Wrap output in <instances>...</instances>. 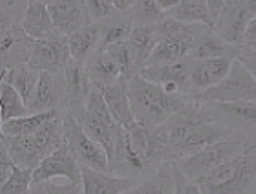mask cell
<instances>
[{
    "label": "cell",
    "mask_w": 256,
    "mask_h": 194,
    "mask_svg": "<svg viewBox=\"0 0 256 194\" xmlns=\"http://www.w3.org/2000/svg\"><path fill=\"white\" fill-rule=\"evenodd\" d=\"M134 118L139 124L160 126L188 102V96L168 94L161 84L150 82L141 76L128 81Z\"/></svg>",
    "instance_id": "obj_1"
},
{
    "label": "cell",
    "mask_w": 256,
    "mask_h": 194,
    "mask_svg": "<svg viewBox=\"0 0 256 194\" xmlns=\"http://www.w3.org/2000/svg\"><path fill=\"white\" fill-rule=\"evenodd\" d=\"M194 182L203 194H252L256 190V143L249 141L242 154Z\"/></svg>",
    "instance_id": "obj_2"
},
{
    "label": "cell",
    "mask_w": 256,
    "mask_h": 194,
    "mask_svg": "<svg viewBox=\"0 0 256 194\" xmlns=\"http://www.w3.org/2000/svg\"><path fill=\"white\" fill-rule=\"evenodd\" d=\"M64 116L66 114L48 121L33 136H2V145H6L16 167L35 170L50 154L66 143Z\"/></svg>",
    "instance_id": "obj_3"
},
{
    "label": "cell",
    "mask_w": 256,
    "mask_h": 194,
    "mask_svg": "<svg viewBox=\"0 0 256 194\" xmlns=\"http://www.w3.org/2000/svg\"><path fill=\"white\" fill-rule=\"evenodd\" d=\"M75 119L82 124L86 134L104 148V152L108 154V160H110L116 152V145H118L119 134H121L123 126L114 119L99 88L92 90L84 110Z\"/></svg>",
    "instance_id": "obj_4"
},
{
    "label": "cell",
    "mask_w": 256,
    "mask_h": 194,
    "mask_svg": "<svg viewBox=\"0 0 256 194\" xmlns=\"http://www.w3.org/2000/svg\"><path fill=\"white\" fill-rule=\"evenodd\" d=\"M249 141L251 140H249L244 132H238V130H236L234 134L230 136V138H227V140L220 141V143H214V145L203 148V150H200L198 154H194V156L183 158V160L176 162L174 165H176L187 178L198 180V178H202V176H205V174H208L210 170H214V168L222 167L224 163L230 162V160L236 158L238 154H242Z\"/></svg>",
    "instance_id": "obj_5"
},
{
    "label": "cell",
    "mask_w": 256,
    "mask_h": 194,
    "mask_svg": "<svg viewBox=\"0 0 256 194\" xmlns=\"http://www.w3.org/2000/svg\"><path fill=\"white\" fill-rule=\"evenodd\" d=\"M188 99L205 102H238V101H256V79L252 74L242 64L240 60H234L229 76L216 86L208 88L205 92L192 94Z\"/></svg>",
    "instance_id": "obj_6"
},
{
    "label": "cell",
    "mask_w": 256,
    "mask_h": 194,
    "mask_svg": "<svg viewBox=\"0 0 256 194\" xmlns=\"http://www.w3.org/2000/svg\"><path fill=\"white\" fill-rule=\"evenodd\" d=\"M64 134H66V143H68L70 150L79 162L80 167H90L94 170L108 172L110 160H108L104 148L97 141L92 140L84 132L82 124L68 112L64 116Z\"/></svg>",
    "instance_id": "obj_7"
},
{
    "label": "cell",
    "mask_w": 256,
    "mask_h": 194,
    "mask_svg": "<svg viewBox=\"0 0 256 194\" xmlns=\"http://www.w3.org/2000/svg\"><path fill=\"white\" fill-rule=\"evenodd\" d=\"M216 121L210 112V108L205 104V102L194 101V99H188V102L180 110L178 114H174L168 121L161 124V130L165 134L168 145H178L182 143L183 140H187L192 132H196L200 126L207 123H212Z\"/></svg>",
    "instance_id": "obj_8"
},
{
    "label": "cell",
    "mask_w": 256,
    "mask_h": 194,
    "mask_svg": "<svg viewBox=\"0 0 256 194\" xmlns=\"http://www.w3.org/2000/svg\"><path fill=\"white\" fill-rule=\"evenodd\" d=\"M72 60L68 37L59 33L52 38H40L30 42V64L38 72L64 74L68 62Z\"/></svg>",
    "instance_id": "obj_9"
},
{
    "label": "cell",
    "mask_w": 256,
    "mask_h": 194,
    "mask_svg": "<svg viewBox=\"0 0 256 194\" xmlns=\"http://www.w3.org/2000/svg\"><path fill=\"white\" fill-rule=\"evenodd\" d=\"M236 130L229 124L222 123V121H212V123H207L200 126L196 132H192L187 140H183L182 143L178 145H172L168 148V154H166V162L168 163H176L183 158L194 156L200 150L207 148V146L214 145V143H220V141L227 140L234 134Z\"/></svg>",
    "instance_id": "obj_10"
},
{
    "label": "cell",
    "mask_w": 256,
    "mask_h": 194,
    "mask_svg": "<svg viewBox=\"0 0 256 194\" xmlns=\"http://www.w3.org/2000/svg\"><path fill=\"white\" fill-rule=\"evenodd\" d=\"M132 146L136 148L139 156L148 163L152 170L158 168L166 162V154H168V141H166L163 130L160 126H146V124L136 123L132 128L128 130Z\"/></svg>",
    "instance_id": "obj_11"
},
{
    "label": "cell",
    "mask_w": 256,
    "mask_h": 194,
    "mask_svg": "<svg viewBox=\"0 0 256 194\" xmlns=\"http://www.w3.org/2000/svg\"><path fill=\"white\" fill-rule=\"evenodd\" d=\"M108 172L114 176H121V178H134V180H144L150 174L156 172L150 168V165L139 156L136 148L132 146L130 134L126 128H121L116 152L110 158V165H108Z\"/></svg>",
    "instance_id": "obj_12"
},
{
    "label": "cell",
    "mask_w": 256,
    "mask_h": 194,
    "mask_svg": "<svg viewBox=\"0 0 256 194\" xmlns=\"http://www.w3.org/2000/svg\"><path fill=\"white\" fill-rule=\"evenodd\" d=\"M30 112H50V110H60L66 112V79L64 74L54 72H40L37 90L30 101Z\"/></svg>",
    "instance_id": "obj_13"
},
{
    "label": "cell",
    "mask_w": 256,
    "mask_h": 194,
    "mask_svg": "<svg viewBox=\"0 0 256 194\" xmlns=\"http://www.w3.org/2000/svg\"><path fill=\"white\" fill-rule=\"evenodd\" d=\"M64 178L68 182L82 185V167L70 150L68 143H64L59 150L50 154L35 170H33V182H46V180Z\"/></svg>",
    "instance_id": "obj_14"
},
{
    "label": "cell",
    "mask_w": 256,
    "mask_h": 194,
    "mask_svg": "<svg viewBox=\"0 0 256 194\" xmlns=\"http://www.w3.org/2000/svg\"><path fill=\"white\" fill-rule=\"evenodd\" d=\"M251 18L252 15L249 11L247 0H225V6L216 26H214V32L229 44L242 48L247 24Z\"/></svg>",
    "instance_id": "obj_15"
},
{
    "label": "cell",
    "mask_w": 256,
    "mask_h": 194,
    "mask_svg": "<svg viewBox=\"0 0 256 194\" xmlns=\"http://www.w3.org/2000/svg\"><path fill=\"white\" fill-rule=\"evenodd\" d=\"M64 79H66V112L72 114L74 118L80 116L84 110L88 97H90L94 84L86 74L84 64L72 59L64 70Z\"/></svg>",
    "instance_id": "obj_16"
},
{
    "label": "cell",
    "mask_w": 256,
    "mask_h": 194,
    "mask_svg": "<svg viewBox=\"0 0 256 194\" xmlns=\"http://www.w3.org/2000/svg\"><path fill=\"white\" fill-rule=\"evenodd\" d=\"M30 42L32 38L22 26L0 28V64L2 72L30 62Z\"/></svg>",
    "instance_id": "obj_17"
},
{
    "label": "cell",
    "mask_w": 256,
    "mask_h": 194,
    "mask_svg": "<svg viewBox=\"0 0 256 194\" xmlns=\"http://www.w3.org/2000/svg\"><path fill=\"white\" fill-rule=\"evenodd\" d=\"M234 64L232 59H190V88L192 94L205 92L216 86L229 76ZM190 94V96H192Z\"/></svg>",
    "instance_id": "obj_18"
},
{
    "label": "cell",
    "mask_w": 256,
    "mask_h": 194,
    "mask_svg": "<svg viewBox=\"0 0 256 194\" xmlns=\"http://www.w3.org/2000/svg\"><path fill=\"white\" fill-rule=\"evenodd\" d=\"M216 121L229 124L238 132L256 130V101L210 102L207 104Z\"/></svg>",
    "instance_id": "obj_19"
},
{
    "label": "cell",
    "mask_w": 256,
    "mask_h": 194,
    "mask_svg": "<svg viewBox=\"0 0 256 194\" xmlns=\"http://www.w3.org/2000/svg\"><path fill=\"white\" fill-rule=\"evenodd\" d=\"M141 77L156 84H178L183 96H190V59H183L178 62H166V64L146 66L141 72Z\"/></svg>",
    "instance_id": "obj_20"
},
{
    "label": "cell",
    "mask_w": 256,
    "mask_h": 194,
    "mask_svg": "<svg viewBox=\"0 0 256 194\" xmlns=\"http://www.w3.org/2000/svg\"><path fill=\"white\" fill-rule=\"evenodd\" d=\"M48 10L57 32L66 37L86 24H92L82 0H55L48 6Z\"/></svg>",
    "instance_id": "obj_21"
},
{
    "label": "cell",
    "mask_w": 256,
    "mask_h": 194,
    "mask_svg": "<svg viewBox=\"0 0 256 194\" xmlns=\"http://www.w3.org/2000/svg\"><path fill=\"white\" fill-rule=\"evenodd\" d=\"M104 101H106L108 110L112 112L114 119L118 121L123 128L130 130L138 123L134 118L132 102H130V88H128L126 77H119L118 81L108 84L101 90Z\"/></svg>",
    "instance_id": "obj_22"
},
{
    "label": "cell",
    "mask_w": 256,
    "mask_h": 194,
    "mask_svg": "<svg viewBox=\"0 0 256 194\" xmlns=\"http://www.w3.org/2000/svg\"><path fill=\"white\" fill-rule=\"evenodd\" d=\"M141 180L121 178L110 172L82 167V194H123Z\"/></svg>",
    "instance_id": "obj_23"
},
{
    "label": "cell",
    "mask_w": 256,
    "mask_h": 194,
    "mask_svg": "<svg viewBox=\"0 0 256 194\" xmlns=\"http://www.w3.org/2000/svg\"><path fill=\"white\" fill-rule=\"evenodd\" d=\"M242 54L244 50L240 46L229 44L214 32V28H210L198 38V42L190 50L188 59H224L225 57V59L238 60Z\"/></svg>",
    "instance_id": "obj_24"
},
{
    "label": "cell",
    "mask_w": 256,
    "mask_h": 194,
    "mask_svg": "<svg viewBox=\"0 0 256 194\" xmlns=\"http://www.w3.org/2000/svg\"><path fill=\"white\" fill-rule=\"evenodd\" d=\"M22 30L28 33V37L33 40H40V38H52L59 35L57 28L54 24V18L50 15L48 6L37 0H32L26 10V15L22 18Z\"/></svg>",
    "instance_id": "obj_25"
},
{
    "label": "cell",
    "mask_w": 256,
    "mask_h": 194,
    "mask_svg": "<svg viewBox=\"0 0 256 194\" xmlns=\"http://www.w3.org/2000/svg\"><path fill=\"white\" fill-rule=\"evenodd\" d=\"M68 44L72 59H75L80 64H86V60L101 46V22L86 24L80 30L68 35Z\"/></svg>",
    "instance_id": "obj_26"
},
{
    "label": "cell",
    "mask_w": 256,
    "mask_h": 194,
    "mask_svg": "<svg viewBox=\"0 0 256 194\" xmlns=\"http://www.w3.org/2000/svg\"><path fill=\"white\" fill-rule=\"evenodd\" d=\"M84 70L88 74V77H90L92 84L96 88H99V90H102L104 86L116 82L119 77H123L121 68L110 57V54H108L106 50H97L96 54L86 60Z\"/></svg>",
    "instance_id": "obj_27"
},
{
    "label": "cell",
    "mask_w": 256,
    "mask_h": 194,
    "mask_svg": "<svg viewBox=\"0 0 256 194\" xmlns=\"http://www.w3.org/2000/svg\"><path fill=\"white\" fill-rule=\"evenodd\" d=\"M161 37L156 26H136L134 28L132 35L128 38V44L134 52V57H136V64H138L139 76L141 72L148 66V60L154 54L156 46L160 44Z\"/></svg>",
    "instance_id": "obj_28"
},
{
    "label": "cell",
    "mask_w": 256,
    "mask_h": 194,
    "mask_svg": "<svg viewBox=\"0 0 256 194\" xmlns=\"http://www.w3.org/2000/svg\"><path fill=\"white\" fill-rule=\"evenodd\" d=\"M123 194H176L174 163H163L148 178L138 182Z\"/></svg>",
    "instance_id": "obj_29"
},
{
    "label": "cell",
    "mask_w": 256,
    "mask_h": 194,
    "mask_svg": "<svg viewBox=\"0 0 256 194\" xmlns=\"http://www.w3.org/2000/svg\"><path fill=\"white\" fill-rule=\"evenodd\" d=\"M136 22L130 13H116L110 18L101 22V46L99 50H106L108 46L119 42H126L132 35Z\"/></svg>",
    "instance_id": "obj_30"
},
{
    "label": "cell",
    "mask_w": 256,
    "mask_h": 194,
    "mask_svg": "<svg viewBox=\"0 0 256 194\" xmlns=\"http://www.w3.org/2000/svg\"><path fill=\"white\" fill-rule=\"evenodd\" d=\"M38 79H40V72H38L37 68H33L30 62L2 72V81L10 82L11 86L20 94L22 99H24L28 104H30L33 94L37 90Z\"/></svg>",
    "instance_id": "obj_31"
},
{
    "label": "cell",
    "mask_w": 256,
    "mask_h": 194,
    "mask_svg": "<svg viewBox=\"0 0 256 194\" xmlns=\"http://www.w3.org/2000/svg\"><path fill=\"white\" fill-rule=\"evenodd\" d=\"M66 112L60 110H50V112H38L30 114L24 118L11 119L8 123H2V136H33L42 128L44 124L52 121V119L59 118Z\"/></svg>",
    "instance_id": "obj_32"
},
{
    "label": "cell",
    "mask_w": 256,
    "mask_h": 194,
    "mask_svg": "<svg viewBox=\"0 0 256 194\" xmlns=\"http://www.w3.org/2000/svg\"><path fill=\"white\" fill-rule=\"evenodd\" d=\"M168 16L176 20L188 22V24H205V26L214 28L207 0H182V4L176 10H172Z\"/></svg>",
    "instance_id": "obj_33"
},
{
    "label": "cell",
    "mask_w": 256,
    "mask_h": 194,
    "mask_svg": "<svg viewBox=\"0 0 256 194\" xmlns=\"http://www.w3.org/2000/svg\"><path fill=\"white\" fill-rule=\"evenodd\" d=\"M0 102H2V123H8L11 119H18L30 116V106L22 99V96L11 86L10 82H0Z\"/></svg>",
    "instance_id": "obj_34"
},
{
    "label": "cell",
    "mask_w": 256,
    "mask_h": 194,
    "mask_svg": "<svg viewBox=\"0 0 256 194\" xmlns=\"http://www.w3.org/2000/svg\"><path fill=\"white\" fill-rule=\"evenodd\" d=\"M192 46L180 40H172V38H161L160 44L156 46L154 54L150 57L148 66L156 64H166V62H178V60L188 59Z\"/></svg>",
    "instance_id": "obj_35"
},
{
    "label": "cell",
    "mask_w": 256,
    "mask_h": 194,
    "mask_svg": "<svg viewBox=\"0 0 256 194\" xmlns=\"http://www.w3.org/2000/svg\"><path fill=\"white\" fill-rule=\"evenodd\" d=\"M136 26H156L165 18V13L161 11L158 0H136V4L130 11Z\"/></svg>",
    "instance_id": "obj_36"
},
{
    "label": "cell",
    "mask_w": 256,
    "mask_h": 194,
    "mask_svg": "<svg viewBox=\"0 0 256 194\" xmlns=\"http://www.w3.org/2000/svg\"><path fill=\"white\" fill-rule=\"evenodd\" d=\"M106 52L110 54L118 66L121 68V74L123 77H126L128 81H132L134 77L139 76V70H138V64H136V57H134V52L130 48V44L126 42H119V44H114V46H108Z\"/></svg>",
    "instance_id": "obj_37"
},
{
    "label": "cell",
    "mask_w": 256,
    "mask_h": 194,
    "mask_svg": "<svg viewBox=\"0 0 256 194\" xmlns=\"http://www.w3.org/2000/svg\"><path fill=\"white\" fill-rule=\"evenodd\" d=\"M32 0H0V28L22 24Z\"/></svg>",
    "instance_id": "obj_38"
},
{
    "label": "cell",
    "mask_w": 256,
    "mask_h": 194,
    "mask_svg": "<svg viewBox=\"0 0 256 194\" xmlns=\"http://www.w3.org/2000/svg\"><path fill=\"white\" fill-rule=\"evenodd\" d=\"M33 185V170L16 167L13 168L11 176L0 187V194H30Z\"/></svg>",
    "instance_id": "obj_39"
},
{
    "label": "cell",
    "mask_w": 256,
    "mask_h": 194,
    "mask_svg": "<svg viewBox=\"0 0 256 194\" xmlns=\"http://www.w3.org/2000/svg\"><path fill=\"white\" fill-rule=\"evenodd\" d=\"M30 194H82V185L74 184V182L55 184L54 180L33 182Z\"/></svg>",
    "instance_id": "obj_40"
},
{
    "label": "cell",
    "mask_w": 256,
    "mask_h": 194,
    "mask_svg": "<svg viewBox=\"0 0 256 194\" xmlns=\"http://www.w3.org/2000/svg\"><path fill=\"white\" fill-rule=\"evenodd\" d=\"M90 22H102L118 13L112 0H82Z\"/></svg>",
    "instance_id": "obj_41"
},
{
    "label": "cell",
    "mask_w": 256,
    "mask_h": 194,
    "mask_svg": "<svg viewBox=\"0 0 256 194\" xmlns=\"http://www.w3.org/2000/svg\"><path fill=\"white\" fill-rule=\"evenodd\" d=\"M174 178H176V194H203L200 185L194 180L187 178L176 165H174Z\"/></svg>",
    "instance_id": "obj_42"
},
{
    "label": "cell",
    "mask_w": 256,
    "mask_h": 194,
    "mask_svg": "<svg viewBox=\"0 0 256 194\" xmlns=\"http://www.w3.org/2000/svg\"><path fill=\"white\" fill-rule=\"evenodd\" d=\"M13 168H15V162L11 160L6 145H2V148H0V185L8 182V178L13 172Z\"/></svg>",
    "instance_id": "obj_43"
},
{
    "label": "cell",
    "mask_w": 256,
    "mask_h": 194,
    "mask_svg": "<svg viewBox=\"0 0 256 194\" xmlns=\"http://www.w3.org/2000/svg\"><path fill=\"white\" fill-rule=\"evenodd\" d=\"M242 50L246 54H256V15L252 16L249 24H247L246 35H244V42H242Z\"/></svg>",
    "instance_id": "obj_44"
},
{
    "label": "cell",
    "mask_w": 256,
    "mask_h": 194,
    "mask_svg": "<svg viewBox=\"0 0 256 194\" xmlns=\"http://www.w3.org/2000/svg\"><path fill=\"white\" fill-rule=\"evenodd\" d=\"M238 60H240L242 64L246 66L247 70L251 72L252 77L256 79V54H246V52H244V54L238 57Z\"/></svg>",
    "instance_id": "obj_45"
},
{
    "label": "cell",
    "mask_w": 256,
    "mask_h": 194,
    "mask_svg": "<svg viewBox=\"0 0 256 194\" xmlns=\"http://www.w3.org/2000/svg\"><path fill=\"white\" fill-rule=\"evenodd\" d=\"M208 2V10H210V16H212V22L214 26H216V22H218L220 15H222V10H224L225 6V0H207Z\"/></svg>",
    "instance_id": "obj_46"
},
{
    "label": "cell",
    "mask_w": 256,
    "mask_h": 194,
    "mask_svg": "<svg viewBox=\"0 0 256 194\" xmlns=\"http://www.w3.org/2000/svg\"><path fill=\"white\" fill-rule=\"evenodd\" d=\"M112 4L119 13H128L134 8L136 0H112Z\"/></svg>",
    "instance_id": "obj_47"
},
{
    "label": "cell",
    "mask_w": 256,
    "mask_h": 194,
    "mask_svg": "<svg viewBox=\"0 0 256 194\" xmlns=\"http://www.w3.org/2000/svg\"><path fill=\"white\" fill-rule=\"evenodd\" d=\"M158 4H160L161 11H163L165 15H168L172 10H176L178 6L182 4V0H158Z\"/></svg>",
    "instance_id": "obj_48"
},
{
    "label": "cell",
    "mask_w": 256,
    "mask_h": 194,
    "mask_svg": "<svg viewBox=\"0 0 256 194\" xmlns=\"http://www.w3.org/2000/svg\"><path fill=\"white\" fill-rule=\"evenodd\" d=\"M247 4H249V11H251V15H256V0H247Z\"/></svg>",
    "instance_id": "obj_49"
},
{
    "label": "cell",
    "mask_w": 256,
    "mask_h": 194,
    "mask_svg": "<svg viewBox=\"0 0 256 194\" xmlns=\"http://www.w3.org/2000/svg\"><path fill=\"white\" fill-rule=\"evenodd\" d=\"M37 2H42V4H46V6H50V4H54L55 0H37Z\"/></svg>",
    "instance_id": "obj_50"
}]
</instances>
